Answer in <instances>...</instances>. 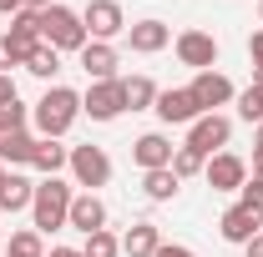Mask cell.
I'll return each instance as SVG.
<instances>
[{"instance_id": "cell-20", "label": "cell", "mask_w": 263, "mask_h": 257, "mask_svg": "<svg viewBox=\"0 0 263 257\" xmlns=\"http://www.w3.org/2000/svg\"><path fill=\"white\" fill-rule=\"evenodd\" d=\"M31 197H35V182H31V177L5 172V182H0V212H21V207H31Z\"/></svg>"}, {"instance_id": "cell-39", "label": "cell", "mask_w": 263, "mask_h": 257, "mask_svg": "<svg viewBox=\"0 0 263 257\" xmlns=\"http://www.w3.org/2000/svg\"><path fill=\"white\" fill-rule=\"evenodd\" d=\"M253 146H263V121H258V131H253Z\"/></svg>"}, {"instance_id": "cell-28", "label": "cell", "mask_w": 263, "mask_h": 257, "mask_svg": "<svg viewBox=\"0 0 263 257\" xmlns=\"http://www.w3.org/2000/svg\"><path fill=\"white\" fill-rule=\"evenodd\" d=\"M233 101H238V116H243V121H263V91L258 86H243Z\"/></svg>"}, {"instance_id": "cell-11", "label": "cell", "mask_w": 263, "mask_h": 257, "mask_svg": "<svg viewBox=\"0 0 263 257\" xmlns=\"http://www.w3.org/2000/svg\"><path fill=\"white\" fill-rule=\"evenodd\" d=\"M218 232H223V242L248 247V242L263 232V212H258V207H243V202H233L228 212H223V222H218Z\"/></svg>"}, {"instance_id": "cell-18", "label": "cell", "mask_w": 263, "mask_h": 257, "mask_svg": "<svg viewBox=\"0 0 263 257\" xmlns=\"http://www.w3.org/2000/svg\"><path fill=\"white\" fill-rule=\"evenodd\" d=\"M35 141H41V136H31V131H10V136H0V166H5V172H10V166H31Z\"/></svg>"}, {"instance_id": "cell-3", "label": "cell", "mask_w": 263, "mask_h": 257, "mask_svg": "<svg viewBox=\"0 0 263 257\" xmlns=\"http://www.w3.org/2000/svg\"><path fill=\"white\" fill-rule=\"evenodd\" d=\"M41 40L56 46V51H76V56H81V46H86L91 35L81 26V10H71V5H46V10H41Z\"/></svg>"}, {"instance_id": "cell-35", "label": "cell", "mask_w": 263, "mask_h": 257, "mask_svg": "<svg viewBox=\"0 0 263 257\" xmlns=\"http://www.w3.org/2000/svg\"><path fill=\"white\" fill-rule=\"evenodd\" d=\"M26 10V0H0V15H21Z\"/></svg>"}, {"instance_id": "cell-41", "label": "cell", "mask_w": 263, "mask_h": 257, "mask_svg": "<svg viewBox=\"0 0 263 257\" xmlns=\"http://www.w3.org/2000/svg\"><path fill=\"white\" fill-rule=\"evenodd\" d=\"M0 182H5V166H0Z\"/></svg>"}, {"instance_id": "cell-25", "label": "cell", "mask_w": 263, "mask_h": 257, "mask_svg": "<svg viewBox=\"0 0 263 257\" xmlns=\"http://www.w3.org/2000/svg\"><path fill=\"white\" fill-rule=\"evenodd\" d=\"M26 71H31V76H41V81H56V71H61V51L41 40V51L26 61Z\"/></svg>"}, {"instance_id": "cell-37", "label": "cell", "mask_w": 263, "mask_h": 257, "mask_svg": "<svg viewBox=\"0 0 263 257\" xmlns=\"http://www.w3.org/2000/svg\"><path fill=\"white\" fill-rule=\"evenodd\" d=\"M243 252H248V257H263V232L253 237V242H248V247H243Z\"/></svg>"}, {"instance_id": "cell-4", "label": "cell", "mask_w": 263, "mask_h": 257, "mask_svg": "<svg viewBox=\"0 0 263 257\" xmlns=\"http://www.w3.org/2000/svg\"><path fill=\"white\" fill-rule=\"evenodd\" d=\"M81 26L91 40H117V35H127V10L117 5V0H86V10H81Z\"/></svg>"}, {"instance_id": "cell-5", "label": "cell", "mask_w": 263, "mask_h": 257, "mask_svg": "<svg viewBox=\"0 0 263 257\" xmlns=\"http://www.w3.org/2000/svg\"><path fill=\"white\" fill-rule=\"evenodd\" d=\"M71 177H76V187H86V192H97L111 182V157L101 152V146H71Z\"/></svg>"}, {"instance_id": "cell-23", "label": "cell", "mask_w": 263, "mask_h": 257, "mask_svg": "<svg viewBox=\"0 0 263 257\" xmlns=\"http://www.w3.org/2000/svg\"><path fill=\"white\" fill-rule=\"evenodd\" d=\"M177 172L172 166H157V172H142V192H147V202H172L177 197Z\"/></svg>"}, {"instance_id": "cell-33", "label": "cell", "mask_w": 263, "mask_h": 257, "mask_svg": "<svg viewBox=\"0 0 263 257\" xmlns=\"http://www.w3.org/2000/svg\"><path fill=\"white\" fill-rule=\"evenodd\" d=\"M15 76H0V106H15Z\"/></svg>"}, {"instance_id": "cell-8", "label": "cell", "mask_w": 263, "mask_h": 257, "mask_svg": "<svg viewBox=\"0 0 263 257\" xmlns=\"http://www.w3.org/2000/svg\"><path fill=\"white\" fill-rule=\"evenodd\" d=\"M5 46H10L15 66H26V61H31L35 51H41V10H21V15H10Z\"/></svg>"}, {"instance_id": "cell-30", "label": "cell", "mask_w": 263, "mask_h": 257, "mask_svg": "<svg viewBox=\"0 0 263 257\" xmlns=\"http://www.w3.org/2000/svg\"><path fill=\"white\" fill-rule=\"evenodd\" d=\"M238 202H243V207H258V212H263V172H253V177L243 182V192H238Z\"/></svg>"}, {"instance_id": "cell-13", "label": "cell", "mask_w": 263, "mask_h": 257, "mask_svg": "<svg viewBox=\"0 0 263 257\" xmlns=\"http://www.w3.org/2000/svg\"><path fill=\"white\" fill-rule=\"evenodd\" d=\"M117 66H122L117 46H106V40H86V46H81V71H86L91 86H97V81H117Z\"/></svg>"}, {"instance_id": "cell-7", "label": "cell", "mask_w": 263, "mask_h": 257, "mask_svg": "<svg viewBox=\"0 0 263 257\" xmlns=\"http://www.w3.org/2000/svg\"><path fill=\"white\" fill-rule=\"evenodd\" d=\"M122 111H127L122 76H117V81H97V86H86V96H81V116H91V121H117Z\"/></svg>"}, {"instance_id": "cell-21", "label": "cell", "mask_w": 263, "mask_h": 257, "mask_svg": "<svg viewBox=\"0 0 263 257\" xmlns=\"http://www.w3.org/2000/svg\"><path fill=\"white\" fill-rule=\"evenodd\" d=\"M122 96H127V111H152L157 106V81L152 76H122Z\"/></svg>"}, {"instance_id": "cell-2", "label": "cell", "mask_w": 263, "mask_h": 257, "mask_svg": "<svg viewBox=\"0 0 263 257\" xmlns=\"http://www.w3.org/2000/svg\"><path fill=\"white\" fill-rule=\"evenodd\" d=\"M71 187H66L61 177H46V182H35V197H31V217H35V232L46 237V232H61L66 217H71Z\"/></svg>"}, {"instance_id": "cell-14", "label": "cell", "mask_w": 263, "mask_h": 257, "mask_svg": "<svg viewBox=\"0 0 263 257\" xmlns=\"http://www.w3.org/2000/svg\"><path fill=\"white\" fill-rule=\"evenodd\" d=\"M152 111L162 116L167 126H193L197 116H202V111H197V101H193V91H187V86H182V91H172V86H167V91H157V106H152Z\"/></svg>"}, {"instance_id": "cell-26", "label": "cell", "mask_w": 263, "mask_h": 257, "mask_svg": "<svg viewBox=\"0 0 263 257\" xmlns=\"http://www.w3.org/2000/svg\"><path fill=\"white\" fill-rule=\"evenodd\" d=\"M202 166H208V157H202V152H193V146H177V152H172V172H177V182L197 177Z\"/></svg>"}, {"instance_id": "cell-19", "label": "cell", "mask_w": 263, "mask_h": 257, "mask_svg": "<svg viewBox=\"0 0 263 257\" xmlns=\"http://www.w3.org/2000/svg\"><path fill=\"white\" fill-rule=\"evenodd\" d=\"M162 247V232H157V222H132L127 237H122V252L127 257H152Z\"/></svg>"}, {"instance_id": "cell-38", "label": "cell", "mask_w": 263, "mask_h": 257, "mask_svg": "<svg viewBox=\"0 0 263 257\" xmlns=\"http://www.w3.org/2000/svg\"><path fill=\"white\" fill-rule=\"evenodd\" d=\"M46 5H56V0H26V10H46Z\"/></svg>"}, {"instance_id": "cell-24", "label": "cell", "mask_w": 263, "mask_h": 257, "mask_svg": "<svg viewBox=\"0 0 263 257\" xmlns=\"http://www.w3.org/2000/svg\"><path fill=\"white\" fill-rule=\"evenodd\" d=\"M5 257H46V242H41V232L35 227H21V232H10V247Z\"/></svg>"}, {"instance_id": "cell-22", "label": "cell", "mask_w": 263, "mask_h": 257, "mask_svg": "<svg viewBox=\"0 0 263 257\" xmlns=\"http://www.w3.org/2000/svg\"><path fill=\"white\" fill-rule=\"evenodd\" d=\"M71 161V146H61V141H51V136H41L35 141V157H31V166L35 172H46V177H61V166Z\"/></svg>"}, {"instance_id": "cell-9", "label": "cell", "mask_w": 263, "mask_h": 257, "mask_svg": "<svg viewBox=\"0 0 263 257\" xmlns=\"http://www.w3.org/2000/svg\"><path fill=\"white\" fill-rule=\"evenodd\" d=\"M187 91H193V101H197V111H202V116H208V111H218V106H228V101L238 96V91H233V81L223 76V71H197Z\"/></svg>"}, {"instance_id": "cell-1", "label": "cell", "mask_w": 263, "mask_h": 257, "mask_svg": "<svg viewBox=\"0 0 263 257\" xmlns=\"http://www.w3.org/2000/svg\"><path fill=\"white\" fill-rule=\"evenodd\" d=\"M76 116H81V96H76L71 86H51V91L31 106L35 136H51V141H61L66 131L76 126Z\"/></svg>"}, {"instance_id": "cell-29", "label": "cell", "mask_w": 263, "mask_h": 257, "mask_svg": "<svg viewBox=\"0 0 263 257\" xmlns=\"http://www.w3.org/2000/svg\"><path fill=\"white\" fill-rule=\"evenodd\" d=\"M26 121H31V106H0V136H10V131H26Z\"/></svg>"}, {"instance_id": "cell-31", "label": "cell", "mask_w": 263, "mask_h": 257, "mask_svg": "<svg viewBox=\"0 0 263 257\" xmlns=\"http://www.w3.org/2000/svg\"><path fill=\"white\" fill-rule=\"evenodd\" d=\"M248 61H253V71H263V31L248 35Z\"/></svg>"}, {"instance_id": "cell-36", "label": "cell", "mask_w": 263, "mask_h": 257, "mask_svg": "<svg viewBox=\"0 0 263 257\" xmlns=\"http://www.w3.org/2000/svg\"><path fill=\"white\" fill-rule=\"evenodd\" d=\"M46 257H86V252H81V247H51Z\"/></svg>"}, {"instance_id": "cell-40", "label": "cell", "mask_w": 263, "mask_h": 257, "mask_svg": "<svg viewBox=\"0 0 263 257\" xmlns=\"http://www.w3.org/2000/svg\"><path fill=\"white\" fill-rule=\"evenodd\" d=\"M253 86H258V91H263V71H253Z\"/></svg>"}, {"instance_id": "cell-27", "label": "cell", "mask_w": 263, "mask_h": 257, "mask_svg": "<svg viewBox=\"0 0 263 257\" xmlns=\"http://www.w3.org/2000/svg\"><path fill=\"white\" fill-rule=\"evenodd\" d=\"M81 252H86V257H122V237H111V232L101 227V232L86 237V247H81Z\"/></svg>"}, {"instance_id": "cell-16", "label": "cell", "mask_w": 263, "mask_h": 257, "mask_svg": "<svg viewBox=\"0 0 263 257\" xmlns=\"http://www.w3.org/2000/svg\"><path fill=\"white\" fill-rule=\"evenodd\" d=\"M172 141H167L162 131H147V136H137L132 141V161L142 166V172H157V166H172Z\"/></svg>"}, {"instance_id": "cell-17", "label": "cell", "mask_w": 263, "mask_h": 257, "mask_svg": "<svg viewBox=\"0 0 263 257\" xmlns=\"http://www.w3.org/2000/svg\"><path fill=\"white\" fill-rule=\"evenodd\" d=\"M127 46L137 56H157V51L172 46V31H167L162 20H137V26H127Z\"/></svg>"}, {"instance_id": "cell-42", "label": "cell", "mask_w": 263, "mask_h": 257, "mask_svg": "<svg viewBox=\"0 0 263 257\" xmlns=\"http://www.w3.org/2000/svg\"><path fill=\"white\" fill-rule=\"evenodd\" d=\"M258 15H263V5H258Z\"/></svg>"}, {"instance_id": "cell-34", "label": "cell", "mask_w": 263, "mask_h": 257, "mask_svg": "<svg viewBox=\"0 0 263 257\" xmlns=\"http://www.w3.org/2000/svg\"><path fill=\"white\" fill-rule=\"evenodd\" d=\"M10 66H15V56H10V46H5V35H0V76H10Z\"/></svg>"}, {"instance_id": "cell-10", "label": "cell", "mask_w": 263, "mask_h": 257, "mask_svg": "<svg viewBox=\"0 0 263 257\" xmlns=\"http://www.w3.org/2000/svg\"><path fill=\"white\" fill-rule=\"evenodd\" d=\"M172 51H177V61L193 66V71H213V66H218V40L208 31H182L172 40Z\"/></svg>"}, {"instance_id": "cell-6", "label": "cell", "mask_w": 263, "mask_h": 257, "mask_svg": "<svg viewBox=\"0 0 263 257\" xmlns=\"http://www.w3.org/2000/svg\"><path fill=\"white\" fill-rule=\"evenodd\" d=\"M228 136H233V121L223 111H208V116H197L193 126H187V141H182V146H193L202 157H218V152L228 146Z\"/></svg>"}, {"instance_id": "cell-12", "label": "cell", "mask_w": 263, "mask_h": 257, "mask_svg": "<svg viewBox=\"0 0 263 257\" xmlns=\"http://www.w3.org/2000/svg\"><path fill=\"white\" fill-rule=\"evenodd\" d=\"M202 177H208L213 192H243V182H248V161L233 157V152H218V157L202 166Z\"/></svg>"}, {"instance_id": "cell-15", "label": "cell", "mask_w": 263, "mask_h": 257, "mask_svg": "<svg viewBox=\"0 0 263 257\" xmlns=\"http://www.w3.org/2000/svg\"><path fill=\"white\" fill-rule=\"evenodd\" d=\"M66 227H76L81 237L101 232V227H106V202H101L97 192H76V197H71V217H66Z\"/></svg>"}, {"instance_id": "cell-32", "label": "cell", "mask_w": 263, "mask_h": 257, "mask_svg": "<svg viewBox=\"0 0 263 257\" xmlns=\"http://www.w3.org/2000/svg\"><path fill=\"white\" fill-rule=\"evenodd\" d=\"M152 257H197V252H193V247H182V242H162Z\"/></svg>"}]
</instances>
